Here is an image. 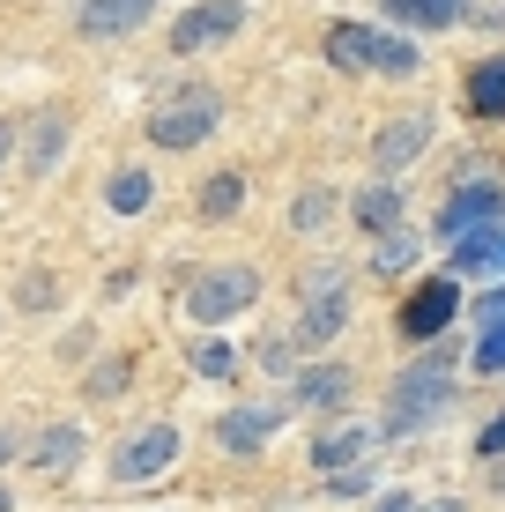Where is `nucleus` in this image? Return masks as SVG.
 Returning <instances> with one entry per match:
<instances>
[{
	"mask_svg": "<svg viewBox=\"0 0 505 512\" xmlns=\"http://www.w3.org/2000/svg\"><path fill=\"white\" fill-rule=\"evenodd\" d=\"M350 327V275L342 268H312L305 275V312H298V349H320Z\"/></svg>",
	"mask_w": 505,
	"mask_h": 512,
	"instance_id": "obj_4",
	"label": "nucleus"
},
{
	"mask_svg": "<svg viewBox=\"0 0 505 512\" xmlns=\"http://www.w3.org/2000/svg\"><path fill=\"white\" fill-rule=\"evenodd\" d=\"M30 461H38V475H67L82 461V431H75V423H52L45 446H30Z\"/></svg>",
	"mask_w": 505,
	"mask_h": 512,
	"instance_id": "obj_16",
	"label": "nucleus"
},
{
	"mask_svg": "<svg viewBox=\"0 0 505 512\" xmlns=\"http://www.w3.org/2000/svg\"><path fill=\"white\" fill-rule=\"evenodd\" d=\"M238 23H246V8H238V0H201V8H186L179 23H171V52H201V45H223Z\"/></svg>",
	"mask_w": 505,
	"mask_h": 512,
	"instance_id": "obj_9",
	"label": "nucleus"
},
{
	"mask_svg": "<svg viewBox=\"0 0 505 512\" xmlns=\"http://www.w3.org/2000/svg\"><path fill=\"white\" fill-rule=\"evenodd\" d=\"M476 453H483V461H505V416H491V423H483Z\"/></svg>",
	"mask_w": 505,
	"mask_h": 512,
	"instance_id": "obj_29",
	"label": "nucleus"
},
{
	"mask_svg": "<svg viewBox=\"0 0 505 512\" xmlns=\"http://www.w3.org/2000/svg\"><path fill=\"white\" fill-rule=\"evenodd\" d=\"M23 305L30 312H52V305H60V275H23Z\"/></svg>",
	"mask_w": 505,
	"mask_h": 512,
	"instance_id": "obj_28",
	"label": "nucleus"
},
{
	"mask_svg": "<svg viewBox=\"0 0 505 512\" xmlns=\"http://www.w3.org/2000/svg\"><path fill=\"white\" fill-rule=\"evenodd\" d=\"M476 372H505V320L483 327V342H476Z\"/></svg>",
	"mask_w": 505,
	"mask_h": 512,
	"instance_id": "obj_26",
	"label": "nucleus"
},
{
	"mask_svg": "<svg viewBox=\"0 0 505 512\" xmlns=\"http://www.w3.org/2000/svg\"><path fill=\"white\" fill-rule=\"evenodd\" d=\"M416 512H461V498H439V505H416Z\"/></svg>",
	"mask_w": 505,
	"mask_h": 512,
	"instance_id": "obj_33",
	"label": "nucleus"
},
{
	"mask_svg": "<svg viewBox=\"0 0 505 512\" xmlns=\"http://www.w3.org/2000/svg\"><path fill=\"white\" fill-rule=\"evenodd\" d=\"M156 0H75V30L82 38H127V30L149 23Z\"/></svg>",
	"mask_w": 505,
	"mask_h": 512,
	"instance_id": "obj_11",
	"label": "nucleus"
},
{
	"mask_svg": "<svg viewBox=\"0 0 505 512\" xmlns=\"http://www.w3.org/2000/svg\"><path fill=\"white\" fill-rule=\"evenodd\" d=\"M446 401H454V357L431 349V357H416L409 372L394 379V394H387V438H416Z\"/></svg>",
	"mask_w": 505,
	"mask_h": 512,
	"instance_id": "obj_1",
	"label": "nucleus"
},
{
	"mask_svg": "<svg viewBox=\"0 0 505 512\" xmlns=\"http://www.w3.org/2000/svg\"><path fill=\"white\" fill-rule=\"evenodd\" d=\"M476 320H483V327H491V320H505V290H491V297H483V305H476Z\"/></svg>",
	"mask_w": 505,
	"mask_h": 512,
	"instance_id": "obj_31",
	"label": "nucleus"
},
{
	"mask_svg": "<svg viewBox=\"0 0 505 512\" xmlns=\"http://www.w3.org/2000/svg\"><path fill=\"white\" fill-rule=\"evenodd\" d=\"M468 104L491 112V119H505V60H483L476 75H468Z\"/></svg>",
	"mask_w": 505,
	"mask_h": 512,
	"instance_id": "obj_18",
	"label": "nucleus"
},
{
	"mask_svg": "<svg viewBox=\"0 0 505 512\" xmlns=\"http://www.w3.org/2000/svg\"><path fill=\"white\" fill-rule=\"evenodd\" d=\"M260 297V275L246 268V260H231V268H208L194 275V290H186V320H201V327H223V320H238Z\"/></svg>",
	"mask_w": 505,
	"mask_h": 512,
	"instance_id": "obj_3",
	"label": "nucleus"
},
{
	"mask_svg": "<svg viewBox=\"0 0 505 512\" xmlns=\"http://www.w3.org/2000/svg\"><path fill=\"white\" fill-rule=\"evenodd\" d=\"M364 453H372V431H357V423H335V431H320V438H312V461H320L327 475L364 468Z\"/></svg>",
	"mask_w": 505,
	"mask_h": 512,
	"instance_id": "obj_13",
	"label": "nucleus"
},
{
	"mask_svg": "<svg viewBox=\"0 0 505 512\" xmlns=\"http://www.w3.org/2000/svg\"><path fill=\"white\" fill-rule=\"evenodd\" d=\"M216 119H223V97L208 90V82H194V90H186L179 104H164V112H156V141H164V149H194V141H208L216 134Z\"/></svg>",
	"mask_w": 505,
	"mask_h": 512,
	"instance_id": "obj_6",
	"label": "nucleus"
},
{
	"mask_svg": "<svg viewBox=\"0 0 505 512\" xmlns=\"http://www.w3.org/2000/svg\"><path fill=\"white\" fill-rule=\"evenodd\" d=\"M461 8H468V0H387V15H402V23H424V30L461 23Z\"/></svg>",
	"mask_w": 505,
	"mask_h": 512,
	"instance_id": "obj_17",
	"label": "nucleus"
},
{
	"mask_svg": "<svg viewBox=\"0 0 505 512\" xmlns=\"http://www.w3.org/2000/svg\"><path fill=\"white\" fill-rule=\"evenodd\" d=\"M424 134H431V119H424V112H409V119H394V127H387V134H379V141H372V164H379V171H402V164H409V156H416V149H424Z\"/></svg>",
	"mask_w": 505,
	"mask_h": 512,
	"instance_id": "obj_14",
	"label": "nucleus"
},
{
	"mask_svg": "<svg viewBox=\"0 0 505 512\" xmlns=\"http://www.w3.org/2000/svg\"><path fill=\"white\" fill-rule=\"evenodd\" d=\"M394 216H402V201H394L387 186L357 193V223H364V231H394Z\"/></svg>",
	"mask_w": 505,
	"mask_h": 512,
	"instance_id": "obj_20",
	"label": "nucleus"
},
{
	"mask_svg": "<svg viewBox=\"0 0 505 512\" xmlns=\"http://www.w3.org/2000/svg\"><path fill=\"white\" fill-rule=\"evenodd\" d=\"M283 431V409L275 401H246V409H223V423H216V446L223 453H238V461H253L268 438Z\"/></svg>",
	"mask_w": 505,
	"mask_h": 512,
	"instance_id": "obj_8",
	"label": "nucleus"
},
{
	"mask_svg": "<svg viewBox=\"0 0 505 512\" xmlns=\"http://www.w3.org/2000/svg\"><path fill=\"white\" fill-rule=\"evenodd\" d=\"M0 461H15V431H0Z\"/></svg>",
	"mask_w": 505,
	"mask_h": 512,
	"instance_id": "obj_34",
	"label": "nucleus"
},
{
	"mask_svg": "<svg viewBox=\"0 0 505 512\" xmlns=\"http://www.w3.org/2000/svg\"><path fill=\"white\" fill-rule=\"evenodd\" d=\"M379 512H416V498H409V490H387V505H379Z\"/></svg>",
	"mask_w": 505,
	"mask_h": 512,
	"instance_id": "obj_32",
	"label": "nucleus"
},
{
	"mask_svg": "<svg viewBox=\"0 0 505 512\" xmlns=\"http://www.w3.org/2000/svg\"><path fill=\"white\" fill-rule=\"evenodd\" d=\"M409 260H416V238H409V231H387V238H379V268H387V275H402Z\"/></svg>",
	"mask_w": 505,
	"mask_h": 512,
	"instance_id": "obj_25",
	"label": "nucleus"
},
{
	"mask_svg": "<svg viewBox=\"0 0 505 512\" xmlns=\"http://www.w3.org/2000/svg\"><path fill=\"white\" fill-rule=\"evenodd\" d=\"M498 208H505V193L498 186H483V179H468L454 201L439 208V238H468V231H491L498 223Z\"/></svg>",
	"mask_w": 505,
	"mask_h": 512,
	"instance_id": "obj_10",
	"label": "nucleus"
},
{
	"mask_svg": "<svg viewBox=\"0 0 505 512\" xmlns=\"http://www.w3.org/2000/svg\"><path fill=\"white\" fill-rule=\"evenodd\" d=\"M60 149H67V119H45L38 141H30V171H52V164H60Z\"/></svg>",
	"mask_w": 505,
	"mask_h": 512,
	"instance_id": "obj_23",
	"label": "nucleus"
},
{
	"mask_svg": "<svg viewBox=\"0 0 505 512\" xmlns=\"http://www.w3.org/2000/svg\"><path fill=\"white\" fill-rule=\"evenodd\" d=\"M290 401H298V409H342V401H350V364H312V372H298Z\"/></svg>",
	"mask_w": 505,
	"mask_h": 512,
	"instance_id": "obj_12",
	"label": "nucleus"
},
{
	"mask_svg": "<svg viewBox=\"0 0 505 512\" xmlns=\"http://www.w3.org/2000/svg\"><path fill=\"white\" fill-rule=\"evenodd\" d=\"M327 60L350 67V75H416V45L387 38V30H372V23H335L327 30Z\"/></svg>",
	"mask_w": 505,
	"mask_h": 512,
	"instance_id": "obj_2",
	"label": "nucleus"
},
{
	"mask_svg": "<svg viewBox=\"0 0 505 512\" xmlns=\"http://www.w3.org/2000/svg\"><path fill=\"white\" fill-rule=\"evenodd\" d=\"M179 446H186L179 423H142V431L112 453V475H119V483H149V475H164L171 461H179Z\"/></svg>",
	"mask_w": 505,
	"mask_h": 512,
	"instance_id": "obj_7",
	"label": "nucleus"
},
{
	"mask_svg": "<svg viewBox=\"0 0 505 512\" xmlns=\"http://www.w3.org/2000/svg\"><path fill=\"white\" fill-rule=\"evenodd\" d=\"M364 483H372V468H342V475H335V498H357Z\"/></svg>",
	"mask_w": 505,
	"mask_h": 512,
	"instance_id": "obj_30",
	"label": "nucleus"
},
{
	"mask_svg": "<svg viewBox=\"0 0 505 512\" xmlns=\"http://www.w3.org/2000/svg\"><path fill=\"white\" fill-rule=\"evenodd\" d=\"M149 208V171H119L112 179V216H142Z\"/></svg>",
	"mask_w": 505,
	"mask_h": 512,
	"instance_id": "obj_21",
	"label": "nucleus"
},
{
	"mask_svg": "<svg viewBox=\"0 0 505 512\" xmlns=\"http://www.w3.org/2000/svg\"><path fill=\"white\" fill-rule=\"evenodd\" d=\"M454 320H461V282L454 275H431V282H416V290L402 297V320H394V327H402L409 342H439Z\"/></svg>",
	"mask_w": 505,
	"mask_h": 512,
	"instance_id": "obj_5",
	"label": "nucleus"
},
{
	"mask_svg": "<svg viewBox=\"0 0 505 512\" xmlns=\"http://www.w3.org/2000/svg\"><path fill=\"white\" fill-rule=\"evenodd\" d=\"M327 216H335V193H327V186H312L305 201H298V231H320Z\"/></svg>",
	"mask_w": 505,
	"mask_h": 512,
	"instance_id": "obj_27",
	"label": "nucleus"
},
{
	"mask_svg": "<svg viewBox=\"0 0 505 512\" xmlns=\"http://www.w3.org/2000/svg\"><path fill=\"white\" fill-rule=\"evenodd\" d=\"M8 141H15V134H8V127H0V164H8Z\"/></svg>",
	"mask_w": 505,
	"mask_h": 512,
	"instance_id": "obj_35",
	"label": "nucleus"
},
{
	"mask_svg": "<svg viewBox=\"0 0 505 512\" xmlns=\"http://www.w3.org/2000/svg\"><path fill=\"white\" fill-rule=\"evenodd\" d=\"M194 372H201V379H231V372H238V349L208 334V342H194Z\"/></svg>",
	"mask_w": 505,
	"mask_h": 512,
	"instance_id": "obj_22",
	"label": "nucleus"
},
{
	"mask_svg": "<svg viewBox=\"0 0 505 512\" xmlns=\"http://www.w3.org/2000/svg\"><path fill=\"white\" fill-rule=\"evenodd\" d=\"M454 268L461 275H505V231H468V238H454Z\"/></svg>",
	"mask_w": 505,
	"mask_h": 512,
	"instance_id": "obj_15",
	"label": "nucleus"
},
{
	"mask_svg": "<svg viewBox=\"0 0 505 512\" xmlns=\"http://www.w3.org/2000/svg\"><path fill=\"white\" fill-rule=\"evenodd\" d=\"M0 512H15V498H8V483H0Z\"/></svg>",
	"mask_w": 505,
	"mask_h": 512,
	"instance_id": "obj_36",
	"label": "nucleus"
},
{
	"mask_svg": "<svg viewBox=\"0 0 505 512\" xmlns=\"http://www.w3.org/2000/svg\"><path fill=\"white\" fill-rule=\"evenodd\" d=\"M238 201H246V179L238 171H216V179H201V216H238Z\"/></svg>",
	"mask_w": 505,
	"mask_h": 512,
	"instance_id": "obj_19",
	"label": "nucleus"
},
{
	"mask_svg": "<svg viewBox=\"0 0 505 512\" xmlns=\"http://www.w3.org/2000/svg\"><path fill=\"white\" fill-rule=\"evenodd\" d=\"M82 386H90V401H112V394H127V364H119V357H104V364H97V372L82 379Z\"/></svg>",
	"mask_w": 505,
	"mask_h": 512,
	"instance_id": "obj_24",
	"label": "nucleus"
}]
</instances>
